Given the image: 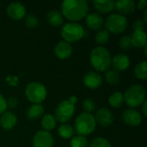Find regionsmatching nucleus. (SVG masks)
Wrapping results in <instances>:
<instances>
[{
  "instance_id": "f257e3e1",
  "label": "nucleus",
  "mask_w": 147,
  "mask_h": 147,
  "mask_svg": "<svg viewBox=\"0 0 147 147\" xmlns=\"http://www.w3.org/2000/svg\"><path fill=\"white\" fill-rule=\"evenodd\" d=\"M61 9L66 19L76 22L88 15L89 5L84 0H65L61 3Z\"/></svg>"
},
{
  "instance_id": "f03ea898",
  "label": "nucleus",
  "mask_w": 147,
  "mask_h": 147,
  "mask_svg": "<svg viewBox=\"0 0 147 147\" xmlns=\"http://www.w3.org/2000/svg\"><path fill=\"white\" fill-rule=\"evenodd\" d=\"M90 63L92 66L98 71H108L111 65V54L102 47H95L90 53Z\"/></svg>"
},
{
  "instance_id": "7ed1b4c3",
  "label": "nucleus",
  "mask_w": 147,
  "mask_h": 147,
  "mask_svg": "<svg viewBox=\"0 0 147 147\" xmlns=\"http://www.w3.org/2000/svg\"><path fill=\"white\" fill-rule=\"evenodd\" d=\"M96 127L95 117L89 113L84 112L80 114L74 123V131L80 136H86L92 134Z\"/></svg>"
},
{
  "instance_id": "20e7f679",
  "label": "nucleus",
  "mask_w": 147,
  "mask_h": 147,
  "mask_svg": "<svg viewBox=\"0 0 147 147\" xmlns=\"http://www.w3.org/2000/svg\"><path fill=\"white\" fill-rule=\"evenodd\" d=\"M78 101L77 96H71L67 100L62 101L56 108L55 119L60 123H65L75 113V104Z\"/></svg>"
},
{
  "instance_id": "39448f33",
  "label": "nucleus",
  "mask_w": 147,
  "mask_h": 147,
  "mask_svg": "<svg viewBox=\"0 0 147 147\" xmlns=\"http://www.w3.org/2000/svg\"><path fill=\"white\" fill-rule=\"evenodd\" d=\"M124 101L132 108H136L143 104L146 101V90L140 84H134L125 92Z\"/></svg>"
},
{
  "instance_id": "423d86ee",
  "label": "nucleus",
  "mask_w": 147,
  "mask_h": 147,
  "mask_svg": "<svg viewBox=\"0 0 147 147\" xmlns=\"http://www.w3.org/2000/svg\"><path fill=\"white\" fill-rule=\"evenodd\" d=\"M84 34V29L82 25L77 22H68L61 29V36L65 41L73 43L80 40Z\"/></svg>"
},
{
  "instance_id": "0eeeda50",
  "label": "nucleus",
  "mask_w": 147,
  "mask_h": 147,
  "mask_svg": "<svg viewBox=\"0 0 147 147\" xmlns=\"http://www.w3.org/2000/svg\"><path fill=\"white\" fill-rule=\"evenodd\" d=\"M47 95L46 87L40 83L33 82L27 85L25 90V96L27 99L34 104H40Z\"/></svg>"
},
{
  "instance_id": "6e6552de",
  "label": "nucleus",
  "mask_w": 147,
  "mask_h": 147,
  "mask_svg": "<svg viewBox=\"0 0 147 147\" xmlns=\"http://www.w3.org/2000/svg\"><path fill=\"white\" fill-rule=\"evenodd\" d=\"M127 19L125 16L121 14H111L109 15L105 22L106 30L113 34H121L127 28Z\"/></svg>"
},
{
  "instance_id": "1a4fd4ad",
  "label": "nucleus",
  "mask_w": 147,
  "mask_h": 147,
  "mask_svg": "<svg viewBox=\"0 0 147 147\" xmlns=\"http://www.w3.org/2000/svg\"><path fill=\"white\" fill-rule=\"evenodd\" d=\"M54 144L53 138L49 132L39 131L33 139V147H53Z\"/></svg>"
},
{
  "instance_id": "9d476101",
  "label": "nucleus",
  "mask_w": 147,
  "mask_h": 147,
  "mask_svg": "<svg viewBox=\"0 0 147 147\" xmlns=\"http://www.w3.org/2000/svg\"><path fill=\"white\" fill-rule=\"evenodd\" d=\"M7 15L14 21H19L22 19L26 15V8L24 5L18 2L11 3L7 7Z\"/></svg>"
},
{
  "instance_id": "9b49d317",
  "label": "nucleus",
  "mask_w": 147,
  "mask_h": 147,
  "mask_svg": "<svg viewBox=\"0 0 147 147\" xmlns=\"http://www.w3.org/2000/svg\"><path fill=\"white\" fill-rule=\"evenodd\" d=\"M122 120L128 126L137 127L141 123L142 117L139 111L134 109H127L122 113Z\"/></svg>"
},
{
  "instance_id": "f8f14e48",
  "label": "nucleus",
  "mask_w": 147,
  "mask_h": 147,
  "mask_svg": "<svg viewBox=\"0 0 147 147\" xmlns=\"http://www.w3.org/2000/svg\"><path fill=\"white\" fill-rule=\"evenodd\" d=\"M96 122L99 123L102 127H109L114 121V115L111 111L106 108L98 109L96 113Z\"/></svg>"
},
{
  "instance_id": "ddd939ff",
  "label": "nucleus",
  "mask_w": 147,
  "mask_h": 147,
  "mask_svg": "<svg viewBox=\"0 0 147 147\" xmlns=\"http://www.w3.org/2000/svg\"><path fill=\"white\" fill-rule=\"evenodd\" d=\"M83 82H84V84L87 88L95 90L101 86V84L102 83V78L101 75L98 74L97 72L90 71L84 76Z\"/></svg>"
},
{
  "instance_id": "4468645a",
  "label": "nucleus",
  "mask_w": 147,
  "mask_h": 147,
  "mask_svg": "<svg viewBox=\"0 0 147 147\" xmlns=\"http://www.w3.org/2000/svg\"><path fill=\"white\" fill-rule=\"evenodd\" d=\"M111 65L114 66V70L121 71L127 70L130 66V59L128 56L124 53H118L115 55L111 60Z\"/></svg>"
},
{
  "instance_id": "2eb2a0df",
  "label": "nucleus",
  "mask_w": 147,
  "mask_h": 147,
  "mask_svg": "<svg viewBox=\"0 0 147 147\" xmlns=\"http://www.w3.org/2000/svg\"><path fill=\"white\" fill-rule=\"evenodd\" d=\"M54 53L57 56V58L60 59H65L69 58L72 53V47L70 45V43L61 40L54 47Z\"/></svg>"
},
{
  "instance_id": "dca6fc26",
  "label": "nucleus",
  "mask_w": 147,
  "mask_h": 147,
  "mask_svg": "<svg viewBox=\"0 0 147 147\" xmlns=\"http://www.w3.org/2000/svg\"><path fill=\"white\" fill-rule=\"evenodd\" d=\"M17 122L16 115L11 111L4 112L0 118V126L3 129L8 131L12 129Z\"/></svg>"
},
{
  "instance_id": "f3484780",
  "label": "nucleus",
  "mask_w": 147,
  "mask_h": 147,
  "mask_svg": "<svg viewBox=\"0 0 147 147\" xmlns=\"http://www.w3.org/2000/svg\"><path fill=\"white\" fill-rule=\"evenodd\" d=\"M115 9L122 16L130 15L135 10V3L133 0H118L115 2Z\"/></svg>"
},
{
  "instance_id": "a211bd4d",
  "label": "nucleus",
  "mask_w": 147,
  "mask_h": 147,
  "mask_svg": "<svg viewBox=\"0 0 147 147\" xmlns=\"http://www.w3.org/2000/svg\"><path fill=\"white\" fill-rule=\"evenodd\" d=\"M93 5L102 14H108L115 9V2L112 0H96L93 1Z\"/></svg>"
},
{
  "instance_id": "6ab92c4d",
  "label": "nucleus",
  "mask_w": 147,
  "mask_h": 147,
  "mask_svg": "<svg viewBox=\"0 0 147 147\" xmlns=\"http://www.w3.org/2000/svg\"><path fill=\"white\" fill-rule=\"evenodd\" d=\"M85 22H86L88 28L91 29H95V30L100 29L103 25V19L97 13H90L87 15Z\"/></svg>"
},
{
  "instance_id": "aec40b11",
  "label": "nucleus",
  "mask_w": 147,
  "mask_h": 147,
  "mask_svg": "<svg viewBox=\"0 0 147 147\" xmlns=\"http://www.w3.org/2000/svg\"><path fill=\"white\" fill-rule=\"evenodd\" d=\"M146 34L145 30H135L131 35L133 47H143L146 46Z\"/></svg>"
},
{
  "instance_id": "412c9836",
  "label": "nucleus",
  "mask_w": 147,
  "mask_h": 147,
  "mask_svg": "<svg viewBox=\"0 0 147 147\" xmlns=\"http://www.w3.org/2000/svg\"><path fill=\"white\" fill-rule=\"evenodd\" d=\"M44 108L41 104H32L27 110V116L29 120H37L43 115Z\"/></svg>"
},
{
  "instance_id": "4be33fe9",
  "label": "nucleus",
  "mask_w": 147,
  "mask_h": 147,
  "mask_svg": "<svg viewBox=\"0 0 147 147\" xmlns=\"http://www.w3.org/2000/svg\"><path fill=\"white\" fill-rule=\"evenodd\" d=\"M47 22L53 27H59L63 23V16L58 10H51L47 16Z\"/></svg>"
},
{
  "instance_id": "5701e85b",
  "label": "nucleus",
  "mask_w": 147,
  "mask_h": 147,
  "mask_svg": "<svg viewBox=\"0 0 147 147\" xmlns=\"http://www.w3.org/2000/svg\"><path fill=\"white\" fill-rule=\"evenodd\" d=\"M40 124H41V127L44 129V131L49 132V131L53 130L55 127V126H56V119L52 115L47 114V115H45L44 116H42Z\"/></svg>"
},
{
  "instance_id": "b1692460",
  "label": "nucleus",
  "mask_w": 147,
  "mask_h": 147,
  "mask_svg": "<svg viewBox=\"0 0 147 147\" xmlns=\"http://www.w3.org/2000/svg\"><path fill=\"white\" fill-rule=\"evenodd\" d=\"M58 133L59 134V136L63 139L68 140L70 138H71L74 134V128L69 125V124H61L59 127L58 129Z\"/></svg>"
},
{
  "instance_id": "393cba45",
  "label": "nucleus",
  "mask_w": 147,
  "mask_h": 147,
  "mask_svg": "<svg viewBox=\"0 0 147 147\" xmlns=\"http://www.w3.org/2000/svg\"><path fill=\"white\" fill-rule=\"evenodd\" d=\"M134 74L137 78L145 80L147 78V63L146 61H142L139 63L134 69Z\"/></svg>"
},
{
  "instance_id": "a878e982",
  "label": "nucleus",
  "mask_w": 147,
  "mask_h": 147,
  "mask_svg": "<svg viewBox=\"0 0 147 147\" xmlns=\"http://www.w3.org/2000/svg\"><path fill=\"white\" fill-rule=\"evenodd\" d=\"M123 102H124V96L121 92H115L109 98V103L113 108H120Z\"/></svg>"
},
{
  "instance_id": "bb28decb",
  "label": "nucleus",
  "mask_w": 147,
  "mask_h": 147,
  "mask_svg": "<svg viewBox=\"0 0 147 147\" xmlns=\"http://www.w3.org/2000/svg\"><path fill=\"white\" fill-rule=\"evenodd\" d=\"M104 76L108 84L111 85H115L120 81V75L118 71L115 70H108Z\"/></svg>"
},
{
  "instance_id": "cd10ccee",
  "label": "nucleus",
  "mask_w": 147,
  "mask_h": 147,
  "mask_svg": "<svg viewBox=\"0 0 147 147\" xmlns=\"http://www.w3.org/2000/svg\"><path fill=\"white\" fill-rule=\"evenodd\" d=\"M109 40V33L106 29H102L99 30L95 36V40L97 44L103 45L107 43Z\"/></svg>"
},
{
  "instance_id": "c85d7f7f",
  "label": "nucleus",
  "mask_w": 147,
  "mask_h": 147,
  "mask_svg": "<svg viewBox=\"0 0 147 147\" xmlns=\"http://www.w3.org/2000/svg\"><path fill=\"white\" fill-rule=\"evenodd\" d=\"M89 144L85 137L84 136H75L71 140V147H88Z\"/></svg>"
},
{
  "instance_id": "c756f323",
  "label": "nucleus",
  "mask_w": 147,
  "mask_h": 147,
  "mask_svg": "<svg viewBox=\"0 0 147 147\" xmlns=\"http://www.w3.org/2000/svg\"><path fill=\"white\" fill-rule=\"evenodd\" d=\"M90 147H112L110 142L102 137L94 139L90 144Z\"/></svg>"
},
{
  "instance_id": "7c9ffc66",
  "label": "nucleus",
  "mask_w": 147,
  "mask_h": 147,
  "mask_svg": "<svg viewBox=\"0 0 147 147\" xmlns=\"http://www.w3.org/2000/svg\"><path fill=\"white\" fill-rule=\"evenodd\" d=\"M38 23H39V20H38L37 16H35L33 14H29L25 17V25L29 29L35 28L37 27Z\"/></svg>"
},
{
  "instance_id": "2f4dec72",
  "label": "nucleus",
  "mask_w": 147,
  "mask_h": 147,
  "mask_svg": "<svg viewBox=\"0 0 147 147\" xmlns=\"http://www.w3.org/2000/svg\"><path fill=\"white\" fill-rule=\"evenodd\" d=\"M96 102L93 99H90V98H86L84 100L83 102V109L85 110L86 113H89V114H91L93 111L96 110Z\"/></svg>"
},
{
  "instance_id": "473e14b6",
  "label": "nucleus",
  "mask_w": 147,
  "mask_h": 147,
  "mask_svg": "<svg viewBox=\"0 0 147 147\" xmlns=\"http://www.w3.org/2000/svg\"><path fill=\"white\" fill-rule=\"evenodd\" d=\"M119 46L124 51H127L131 47H133V43H132L131 36L130 35H125V36H123L121 39L120 42H119Z\"/></svg>"
},
{
  "instance_id": "72a5a7b5",
  "label": "nucleus",
  "mask_w": 147,
  "mask_h": 147,
  "mask_svg": "<svg viewBox=\"0 0 147 147\" xmlns=\"http://www.w3.org/2000/svg\"><path fill=\"white\" fill-rule=\"evenodd\" d=\"M145 25H146V23L141 19H137L133 24V28L134 31L135 30H144Z\"/></svg>"
},
{
  "instance_id": "f704fd0d",
  "label": "nucleus",
  "mask_w": 147,
  "mask_h": 147,
  "mask_svg": "<svg viewBox=\"0 0 147 147\" xmlns=\"http://www.w3.org/2000/svg\"><path fill=\"white\" fill-rule=\"evenodd\" d=\"M7 103L5 98L0 94V115H3L4 112H6L7 109Z\"/></svg>"
},
{
  "instance_id": "c9c22d12",
  "label": "nucleus",
  "mask_w": 147,
  "mask_h": 147,
  "mask_svg": "<svg viewBox=\"0 0 147 147\" xmlns=\"http://www.w3.org/2000/svg\"><path fill=\"white\" fill-rule=\"evenodd\" d=\"M6 103H7V107H9L10 109H14L17 106L18 101L16 97L11 96V97L8 98V100L6 101Z\"/></svg>"
},
{
  "instance_id": "e433bc0d",
  "label": "nucleus",
  "mask_w": 147,
  "mask_h": 147,
  "mask_svg": "<svg viewBox=\"0 0 147 147\" xmlns=\"http://www.w3.org/2000/svg\"><path fill=\"white\" fill-rule=\"evenodd\" d=\"M6 80L9 81V84L12 86L17 85V78H16V77H9V78H7Z\"/></svg>"
},
{
  "instance_id": "4c0bfd02",
  "label": "nucleus",
  "mask_w": 147,
  "mask_h": 147,
  "mask_svg": "<svg viewBox=\"0 0 147 147\" xmlns=\"http://www.w3.org/2000/svg\"><path fill=\"white\" fill-rule=\"evenodd\" d=\"M146 3L147 2L146 0H140L139 2V3H138V8L140 9H145L146 7Z\"/></svg>"
},
{
  "instance_id": "58836bf2",
  "label": "nucleus",
  "mask_w": 147,
  "mask_h": 147,
  "mask_svg": "<svg viewBox=\"0 0 147 147\" xmlns=\"http://www.w3.org/2000/svg\"><path fill=\"white\" fill-rule=\"evenodd\" d=\"M146 105H147V102L145 101L142 104V112H143V115L144 116H147V109H146Z\"/></svg>"
},
{
  "instance_id": "ea45409f",
  "label": "nucleus",
  "mask_w": 147,
  "mask_h": 147,
  "mask_svg": "<svg viewBox=\"0 0 147 147\" xmlns=\"http://www.w3.org/2000/svg\"><path fill=\"white\" fill-rule=\"evenodd\" d=\"M145 23L147 22V9L145 10V13H144V21H143Z\"/></svg>"
}]
</instances>
